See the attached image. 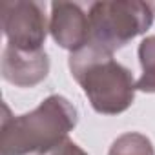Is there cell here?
I'll list each match as a JSON object with an SVG mask.
<instances>
[{
    "instance_id": "cell-1",
    "label": "cell",
    "mask_w": 155,
    "mask_h": 155,
    "mask_svg": "<svg viewBox=\"0 0 155 155\" xmlns=\"http://www.w3.org/2000/svg\"><path fill=\"white\" fill-rule=\"evenodd\" d=\"M6 117L0 130V155H48L79 122L77 108L62 95H49L33 111Z\"/></svg>"
},
{
    "instance_id": "cell-2",
    "label": "cell",
    "mask_w": 155,
    "mask_h": 155,
    "mask_svg": "<svg viewBox=\"0 0 155 155\" xmlns=\"http://www.w3.org/2000/svg\"><path fill=\"white\" fill-rule=\"evenodd\" d=\"M68 64L97 113L119 115L133 104L137 82L131 71L113 58V53L86 44L69 55Z\"/></svg>"
},
{
    "instance_id": "cell-3",
    "label": "cell",
    "mask_w": 155,
    "mask_h": 155,
    "mask_svg": "<svg viewBox=\"0 0 155 155\" xmlns=\"http://www.w3.org/2000/svg\"><path fill=\"white\" fill-rule=\"evenodd\" d=\"M88 18V44L113 53L151 28L153 9L151 4L140 2V0H110V2L91 4Z\"/></svg>"
},
{
    "instance_id": "cell-4",
    "label": "cell",
    "mask_w": 155,
    "mask_h": 155,
    "mask_svg": "<svg viewBox=\"0 0 155 155\" xmlns=\"http://www.w3.org/2000/svg\"><path fill=\"white\" fill-rule=\"evenodd\" d=\"M0 22L8 46L20 51H42L48 22L40 4L31 0H13L2 2L0 6Z\"/></svg>"
},
{
    "instance_id": "cell-5",
    "label": "cell",
    "mask_w": 155,
    "mask_h": 155,
    "mask_svg": "<svg viewBox=\"0 0 155 155\" xmlns=\"http://www.w3.org/2000/svg\"><path fill=\"white\" fill-rule=\"evenodd\" d=\"M49 33L60 48L75 53L90 42V18L79 4L53 2Z\"/></svg>"
},
{
    "instance_id": "cell-6",
    "label": "cell",
    "mask_w": 155,
    "mask_h": 155,
    "mask_svg": "<svg viewBox=\"0 0 155 155\" xmlns=\"http://www.w3.org/2000/svg\"><path fill=\"white\" fill-rule=\"evenodd\" d=\"M2 77L13 86L33 88L40 84L49 73V57L42 51H20L6 46L2 51Z\"/></svg>"
},
{
    "instance_id": "cell-7",
    "label": "cell",
    "mask_w": 155,
    "mask_h": 155,
    "mask_svg": "<svg viewBox=\"0 0 155 155\" xmlns=\"http://www.w3.org/2000/svg\"><path fill=\"white\" fill-rule=\"evenodd\" d=\"M139 60L142 66V75L137 81V90L155 93V35L142 38L139 44Z\"/></svg>"
},
{
    "instance_id": "cell-8",
    "label": "cell",
    "mask_w": 155,
    "mask_h": 155,
    "mask_svg": "<svg viewBox=\"0 0 155 155\" xmlns=\"http://www.w3.org/2000/svg\"><path fill=\"white\" fill-rule=\"evenodd\" d=\"M108 155H155V150L146 135L128 131L113 140Z\"/></svg>"
},
{
    "instance_id": "cell-9",
    "label": "cell",
    "mask_w": 155,
    "mask_h": 155,
    "mask_svg": "<svg viewBox=\"0 0 155 155\" xmlns=\"http://www.w3.org/2000/svg\"><path fill=\"white\" fill-rule=\"evenodd\" d=\"M48 155H88L77 142H73L71 139H66L60 146H57L53 151H49Z\"/></svg>"
}]
</instances>
